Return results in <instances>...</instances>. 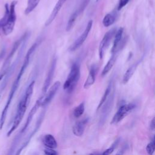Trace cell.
Returning a JSON list of instances; mask_svg holds the SVG:
<instances>
[{"mask_svg": "<svg viewBox=\"0 0 155 155\" xmlns=\"http://www.w3.org/2000/svg\"><path fill=\"white\" fill-rule=\"evenodd\" d=\"M38 42H35L34 44H33V45L30 47V48L28 49V50L27 51L26 55L24 58V60L23 61V64L19 70V71L17 75V76L16 77L15 79L13 81V83L12 85V87L10 88L9 94H8V96L7 98V100L6 101V103L4 105V107L3 108V110H2L1 114V116H0V130L2 129V127L5 124V119H6V117H7V114L8 110V108L10 106V104L13 101V99L14 97V96L20 84V82L21 80V78L23 76V74H24L26 69L27 68L30 62V60L34 54V53L35 52L38 46Z\"/></svg>", "mask_w": 155, "mask_h": 155, "instance_id": "cell-1", "label": "cell"}, {"mask_svg": "<svg viewBox=\"0 0 155 155\" xmlns=\"http://www.w3.org/2000/svg\"><path fill=\"white\" fill-rule=\"evenodd\" d=\"M35 83V81H33L30 83V84L27 87L23 96L19 101L17 107L16 114L14 117L12 125L10 128V130L7 131V136L9 137L12 134V133L19 126L22 119H23V117L25 113L26 110L30 103V101L33 92Z\"/></svg>", "mask_w": 155, "mask_h": 155, "instance_id": "cell-2", "label": "cell"}, {"mask_svg": "<svg viewBox=\"0 0 155 155\" xmlns=\"http://www.w3.org/2000/svg\"><path fill=\"white\" fill-rule=\"evenodd\" d=\"M18 1L13 0L10 4L6 3L4 5V13L0 19V36H8L15 28L16 21V6Z\"/></svg>", "mask_w": 155, "mask_h": 155, "instance_id": "cell-3", "label": "cell"}, {"mask_svg": "<svg viewBox=\"0 0 155 155\" xmlns=\"http://www.w3.org/2000/svg\"><path fill=\"white\" fill-rule=\"evenodd\" d=\"M80 76V65L78 63L75 62L71 65L70 73L64 84V90L68 93L73 92L77 85Z\"/></svg>", "mask_w": 155, "mask_h": 155, "instance_id": "cell-4", "label": "cell"}, {"mask_svg": "<svg viewBox=\"0 0 155 155\" xmlns=\"http://www.w3.org/2000/svg\"><path fill=\"white\" fill-rule=\"evenodd\" d=\"M28 34V33L27 32L25 33L20 38H19L17 41H16L13 43V44L12 45V47L9 53L8 54L7 58H5V61H4L3 64H2V67L0 69V82L4 79L6 73H7V71L8 70V68L10 66L12 58H13L14 55L15 54L17 50L19 49L20 45H21L22 41H24V39H25V38L27 36V35Z\"/></svg>", "mask_w": 155, "mask_h": 155, "instance_id": "cell-5", "label": "cell"}, {"mask_svg": "<svg viewBox=\"0 0 155 155\" xmlns=\"http://www.w3.org/2000/svg\"><path fill=\"white\" fill-rule=\"evenodd\" d=\"M28 36H29V35L28 34L27 35V36L25 38V39H24V41H22L21 45H20L19 48V51H18V54H17V56H16V59L13 62L12 64L10 65L7 73H6V74H5V77L4 78V79H2V82L1 84V88H0L1 90H3L5 88V86H6V85H7V84L8 80H9V79L10 78V77L12 75V74L13 73V72H14V71H15L17 65L18 64L19 61L21 60V57H22V56L23 54L24 51L25 50V45H26V42H27V39H28Z\"/></svg>", "mask_w": 155, "mask_h": 155, "instance_id": "cell-6", "label": "cell"}, {"mask_svg": "<svg viewBox=\"0 0 155 155\" xmlns=\"http://www.w3.org/2000/svg\"><path fill=\"white\" fill-rule=\"evenodd\" d=\"M114 88L111 89L109 96H108L107 100L102 105V110L101 113V116L99 119L100 125H102L105 122L108 114L110 113V111L112 108V106L114 101Z\"/></svg>", "mask_w": 155, "mask_h": 155, "instance_id": "cell-7", "label": "cell"}, {"mask_svg": "<svg viewBox=\"0 0 155 155\" xmlns=\"http://www.w3.org/2000/svg\"><path fill=\"white\" fill-rule=\"evenodd\" d=\"M116 31V30L115 28L110 29L107 33H105L103 36V38L101 41L99 45V57L100 59H103L105 51L108 47L113 37L114 36Z\"/></svg>", "mask_w": 155, "mask_h": 155, "instance_id": "cell-8", "label": "cell"}, {"mask_svg": "<svg viewBox=\"0 0 155 155\" xmlns=\"http://www.w3.org/2000/svg\"><path fill=\"white\" fill-rule=\"evenodd\" d=\"M135 108V105L133 103L124 104L121 105L118 109L117 111L114 115L111 124H114L121 121L125 116H127L130 112Z\"/></svg>", "mask_w": 155, "mask_h": 155, "instance_id": "cell-9", "label": "cell"}, {"mask_svg": "<svg viewBox=\"0 0 155 155\" xmlns=\"http://www.w3.org/2000/svg\"><path fill=\"white\" fill-rule=\"evenodd\" d=\"M93 26V21L90 20L87 23L84 31L81 33V35L79 36V38L71 45L69 48V50L71 51H74L78 48H79L85 42L87 38L88 37L90 30Z\"/></svg>", "mask_w": 155, "mask_h": 155, "instance_id": "cell-10", "label": "cell"}, {"mask_svg": "<svg viewBox=\"0 0 155 155\" xmlns=\"http://www.w3.org/2000/svg\"><path fill=\"white\" fill-rule=\"evenodd\" d=\"M60 85L61 82L59 81H56L53 84V85H52V86L50 88V89L48 91H47L46 93L45 94L42 102L41 106L45 107L51 101V100L53 99L55 94H56L58 90H59Z\"/></svg>", "mask_w": 155, "mask_h": 155, "instance_id": "cell-11", "label": "cell"}, {"mask_svg": "<svg viewBox=\"0 0 155 155\" xmlns=\"http://www.w3.org/2000/svg\"><path fill=\"white\" fill-rule=\"evenodd\" d=\"M56 59H53V60L52 61L51 64L50 65V67L49 68L48 74L47 75V77L45 78V82L43 85V87L42 89V94H41V95H42V96L45 95V94L46 93V92L48 88L49 85L51 84V82L53 78V74H54V70L56 68Z\"/></svg>", "mask_w": 155, "mask_h": 155, "instance_id": "cell-12", "label": "cell"}, {"mask_svg": "<svg viewBox=\"0 0 155 155\" xmlns=\"http://www.w3.org/2000/svg\"><path fill=\"white\" fill-rule=\"evenodd\" d=\"M66 1L67 0H58V2H56L54 7L53 8V10L51 11V14L50 15L49 17L48 18V19L45 21V27H47L49 25H50L52 23V22L54 20L57 15L59 12V11L61 9L62 5L65 4Z\"/></svg>", "mask_w": 155, "mask_h": 155, "instance_id": "cell-13", "label": "cell"}, {"mask_svg": "<svg viewBox=\"0 0 155 155\" xmlns=\"http://www.w3.org/2000/svg\"><path fill=\"white\" fill-rule=\"evenodd\" d=\"M124 29L123 28H119L114 34V39L113 41V47L111 48V54L118 53L119 50L120 48V42L123 35Z\"/></svg>", "mask_w": 155, "mask_h": 155, "instance_id": "cell-14", "label": "cell"}, {"mask_svg": "<svg viewBox=\"0 0 155 155\" xmlns=\"http://www.w3.org/2000/svg\"><path fill=\"white\" fill-rule=\"evenodd\" d=\"M96 72H97V67L96 65H93L91 66L88 75L85 81L84 85V88L85 89H88L89 88L91 85H93V84L95 82L96 79Z\"/></svg>", "mask_w": 155, "mask_h": 155, "instance_id": "cell-15", "label": "cell"}, {"mask_svg": "<svg viewBox=\"0 0 155 155\" xmlns=\"http://www.w3.org/2000/svg\"><path fill=\"white\" fill-rule=\"evenodd\" d=\"M87 122H88V119H85L77 122L73 127V134L75 136L78 137L82 136Z\"/></svg>", "mask_w": 155, "mask_h": 155, "instance_id": "cell-16", "label": "cell"}, {"mask_svg": "<svg viewBox=\"0 0 155 155\" xmlns=\"http://www.w3.org/2000/svg\"><path fill=\"white\" fill-rule=\"evenodd\" d=\"M139 62H140V61H137L136 62H134L132 65H131L127 70V71H125V73L124 74L123 79H122V82H123V83L124 84H127L129 81L130 78L132 77V76L133 75V74L136 71V68H137Z\"/></svg>", "mask_w": 155, "mask_h": 155, "instance_id": "cell-17", "label": "cell"}, {"mask_svg": "<svg viewBox=\"0 0 155 155\" xmlns=\"http://www.w3.org/2000/svg\"><path fill=\"white\" fill-rule=\"evenodd\" d=\"M117 54L118 53H113L111 54L110 59L108 60V61L107 62V63L106 64V65H105V67H104L102 71V73H101L102 76H105L111 70V69L112 68V67H113V65H114L116 61Z\"/></svg>", "mask_w": 155, "mask_h": 155, "instance_id": "cell-18", "label": "cell"}, {"mask_svg": "<svg viewBox=\"0 0 155 155\" xmlns=\"http://www.w3.org/2000/svg\"><path fill=\"white\" fill-rule=\"evenodd\" d=\"M44 144L48 148L55 149L58 147L57 142L54 136L50 134H46L43 139Z\"/></svg>", "mask_w": 155, "mask_h": 155, "instance_id": "cell-19", "label": "cell"}, {"mask_svg": "<svg viewBox=\"0 0 155 155\" xmlns=\"http://www.w3.org/2000/svg\"><path fill=\"white\" fill-rule=\"evenodd\" d=\"M40 0H27V4L24 11L25 15L30 14L38 5Z\"/></svg>", "mask_w": 155, "mask_h": 155, "instance_id": "cell-20", "label": "cell"}, {"mask_svg": "<svg viewBox=\"0 0 155 155\" xmlns=\"http://www.w3.org/2000/svg\"><path fill=\"white\" fill-rule=\"evenodd\" d=\"M115 17L111 13H108L105 15L102 20V24L104 27H109L113 24L115 21Z\"/></svg>", "mask_w": 155, "mask_h": 155, "instance_id": "cell-21", "label": "cell"}, {"mask_svg": "<svg viewBox=\"0 0 155 155\" xmlns=\"http://www.w3.org/2000/svg\"><path fill=\"white\" fill-rule=\"evenodd\" d=\"M111 89H112V83L111 82L108 84V87H107V88H106V90H105V92H104V94H103V96H102V98H101V99L99 102V104L98 107L97 108V110H99L101 108L103 104L107 100L108 96H109V94L110 93V91H111Z\"/></svg>", "mask_w": 155, "mask_h": 155, "instance_id": "cell-22", "label": "cell"}, {"mask_svg": "<svg viewBox=\"0 0 155 155\" xmlns=\"http://www.w3.org/2000/svg\"><path fill=\"white\" fill-rule=\"evenodd\" d=\"M85 107L84 103L82 102L79 105H78L73 110V115L75 117H79L82 116L84 112Z\"/></svg>", "mask_w": 155, "mask_h": 155, "instance_id": "cell-23", "label": "cell"}, {"mask_svg": "<svg viewBox=\"0 0 155 155\" xmlns=\"http://www.w3.org/2000/svg\"><path fill=\"white\" fill-rule=\"evenodd\" d=\"M120 138H118L111 145L107 150H105L103 153L101 154V155H110L113 152V151L114 150V149L116 148L117 145L119 144V141H120Z\"/></svg>", "mask_w": 155, "mask_h": 155, "instance_id": "cell-24", "label": "cell"}, {"mask_svg": "<svg viewBox=\"0 0 155 155\" xmlns=\"http://www.w3.org/2000/svg\"><path fill=\"white\" fill-rule=\"evenodd\" d=\"M155 150V142L154 140L153 139L147 146L146 151L149 155H153Z\"/></svg>", "mask_w": 155, "mask_h": 155, "instance_id": "cell-25", "label": "cell"}, {"mask_svg": "<svg viewBox=\"0 0 155 155\" xmlns=\"http://www.w3.org/2000/svg\"><path fill=\"white\" fill-rule=\"evenodd\" d=\"M45 155H58L57 151L54 149L51 148H46L44 150Z\"/></svg>", "mask_w": 155, "mask_h": 155, "instance_id": "cell-26", "label": "cell"}, {"mask_svg": "<svg viewBox=\"0 0 155 155\" xmlns=\"http://www.w3.org/2000/svg\"><path fill=\"white\" fill-rule=\"evenodd\" d=\"M129 1L130 0H119L118 5H117V10H121L124 7H125L128 4Z\"/></svg>", "mask_w": 155, "mask_h": 155, "instance_id": "cell-27", "label": "cell"}, {"mask_svg": "<svg viewBox=\"0 0 155 155\" xmlns=\"http://www.w3.org/2000/svg\"><path fill=\"white\" fill-rule=\"evenodd\" d=\"M126 150H127V146L124 145V146H123V147L122 148H120L117 151V153L115 155H123L124 154V153L125 152Z\"/></svg>", "mask_w": 155, "mask_h": 155, "instance_id": "cell-28", "label": "cell"}, {"mask_svg": "<svg viewBox=\"0 0 155 155\" xmlns=\"http://www.w3.org/2000/svg\"><path fill=\"white\" fill-rule=\"evenodd\" d=\"M154 120H155V118L153 117L151 123H150V129L151 130H154V128H155V124H154Z\"/></svg>", "mask_w": 155, "mask_h": 155, "instance_id": "cell-29", "label": "cell"}, {"mask_svg": "<svg viewBox=\"0 0 155 155\" xmlns=\"http://www.w3.org/2000/svg\"><path fill=\"white\" fill-rule=\"evenodd\" d=\"M31 155H38L36 153H33L32 154H31Z\"/></svg>", "mask_w": 155, "mask_h": 155, "instance_id": "cell-30", "label": "cell"}, {"mask_svg": "<svg viewBox=\"0 0 155 155\" xmlns=\"http://www.w3.org/2000/svg\"><path fill=\"white\" fill-rule=\"evenodd\" d=\"M90 155H94V154H90Z\"/></svg>", "mask_w": 155, "mask_h": 155, "instance_id": "cell-31", "label": "cell"}, {"mask_svg": "<svg viewBox=\"0 0 155 155\" xmlns=\"http://www.w3.org/2000/svg\"><path fill=\"white\" fill-rule=\"evenodd\" d=\"M99 1V0H96V1H97H97Z\"/></svg>", "mask_w": 155, "mask_h": 155, "instance_id": "cell-32", "label": "cell"}, {"mask_svg": "<svg viewBox=\"0 0 155 155\" xmlns=\"http://www.w3.org/2000/svg\"><path fill=\"white\" fill-rule=\"evenodd\" d=\"M0 97H1V96H0Z\"/></svg>", "mask_w": 155, "mask_h": 155, "instance_id": "cell-33", "label": "cell"}]
</instances>
